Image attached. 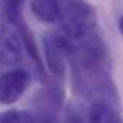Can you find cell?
Returning a JSON list of instances; mask_svg holds the SVG:
<instances>
[{"label": "cell", "mask_w": 123, "mask_h": 123, "mask_svg": "<svg viewBox=\"0 0 123 123\" xmlns=\"http://www.w3.org/2000/svg\"><path fill=\"white\" fill-rule=\"evenodd\" d=\"M23 42L7 23H0V67H13L23 60Z\"/></svg>", "instance_id": "277c9868"}, {"label": "cell", "mask_w": 123, "mask_h": 123, "mask_svg": "<svg viewBox=\"0 0 123 123\" xmlns=\"http://www.w3.org/2000/svg\"><path fill=\"white\" fill-rule=\"evenodd\" d=\"M32 77L23 68H12L0 73V103L12 105L20 100L22 95L28 90Z\"/></svg>", "instance_id": "3957f363"}, {"label": "cell", "mask_w": 123, "mask_h": 123, "mask_svg": "<svg viewBox=\"0 0 123 123\" xmlns=\"http://www.w3.org/2000/svg\"><path fill=\"white\" fill-rule=\"evenodd\" d=\"M67 123H85L82 117L78 113H75L73 110H68V117H67Z\"/></svg>", "instance_id": "9c48e42d"}, {"label": "cell", "mask_w": 123, "mask_h": 123, "mask_svg": "<svg viewBox=\"0 0 123 123\" xmlns=\"http://www.w3.org/2000/svg\"><path fill=\"white\" fill-rule=\"evenodd\" d=\"M67 2H72V0H67Z\"/></svg>", "instance_id": "8fae6325"}, {"label": "cell", "mask_w": 123, "mask_h": 123, "mask_svg": "<svg viewBox=\"0 0 123 123\" xmlns=\"http://www.w3.org/2000/svg\"><path fill=\"white\" fill-rule=\"evenodd\" d=\"M88 123H123L117 106L105 102H93L88 108Z\"/></svg>", "instance_id": "8992f818"}, {"label": "cell", "mask_w": 123, "mask_h": 123, "mask_svg": "<svg viewBox=\"0 0 123 123\" xmlns=\"http://www.w3.org/2000/svg\"><path fill=\"white\" fill-rule=\"evenodd\" d=\"M97 12L86 0H72L62 8L60 27L63 37L68 40H80L97 30Z\"/></svg>", "instance_id": "6da1fadb"}, {"label": "cell", "mask_w": 123, "mask_h": 123, "mask_svg": "<svg viewBox=\"0 0 123 123\" xmlns=\"http://www.w3.org/2000/svg\"><path fill=\"white\" fill-rule=\"evenodd\" d=\"M25 0H0V12L2 10H22Z\"/></svg>", "instance_id": "ba28073f"}, {"label": "cell", "mask_w": 123, "mask_h": 123, "mask_svg": "<svg viewBox=\"0 0 123 123\" xmlns=\"http://www.w3.org/2000/svg\"><path fill=\"white\" fill-rule=\"evenodd\" d=\"M0 123H37V120L27 110H5L0 111Z\"/></svg>", "instance_id": "52a82bcc"}, {"label": "cell", "mask_w": 123, "mask_h": 123, "mask_svg": "<svg viewBox=\"0 0 123 123\" xmlns=\"http://www.w3.org/2000/svg\"><path fill=\"white\" fill-rule=\"evenodd\" d=\"M118 30H120V33L123 35V15L118 18Z\"/></svg>", "instance_id": "30bf717a"}, {"label": "cell", "mask_w": 123, "mask_h": 123, "mask_svg": "<svg viewBox=\"0 0 123 123\" xmlns=\"http://www.w3.org/2000/svg\"><path fill=\"white\" fill-rule=\"evenodd\" d=\"M43 53L48 72L55 77L63 80L67 75V65H68V55H67V37L55 35V33H45L43 38Z\"/></svg>", "instance_id": "7a4b0ae2"}, {"label": "cell", "mask_w": 123, "mask_h": 123, "mask_svg": "<svg viewBox=\"0 0 123 123\" xmlns=\"http://www.w3.org/2000/svg\"><path fill=\"white\" fill-rule=\"evenodd\" d=\"M32 13L43 23H58L62 17V7L58 0H32Z\"/></svg>", "instance_id": "5b68a950"}]
</instances>
